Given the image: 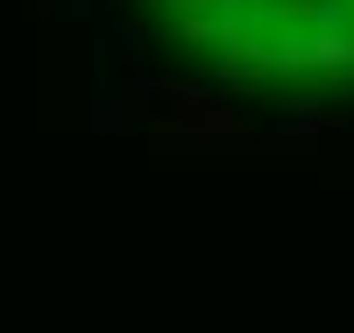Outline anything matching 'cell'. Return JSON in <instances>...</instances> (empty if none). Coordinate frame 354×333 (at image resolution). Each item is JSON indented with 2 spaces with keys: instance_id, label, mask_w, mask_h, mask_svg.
<instances>
[{
  "instance_id": "6da1fadb",
  "label": "cell",
  "mask_w": 354,
  "mask_h": 333,
  "mask_svg": "<svg viewBox=\"0 0 354 333\" xmlns=\"http://www.w3.org/2000/svg\"><path fill=\"white\" fill-rule=\"evenodd\" d=\"M170 43L198 50L220 85H298V114H319L326 85H354V0H149Z\"/></svg>"
}]
</instances>
